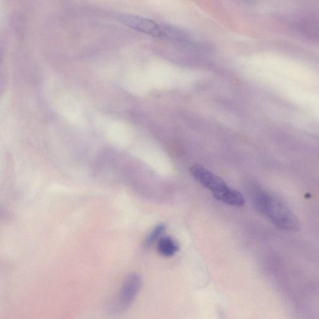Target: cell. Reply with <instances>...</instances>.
<instances>
[{
  "instance_id": "7",
  "label": "cell",
  "mask_w": 319,
  "mask_h": 319,
  "mask_svg": "<svg viewBox=\"0 0 319 319\" xmlns=\"http://www.w3.org/2000/svg\"><path fill=\"white\" fill-rule=\"evenodd\" d=\"M165 229H166V226H165L164 224H160L156 226L152 231V232L147 236L146 239H145V246L149 247L151 245L154 243L155 241H157V239L161 237L162 234H163Z\"/></svg>"
},
{
  "instance_id": "4",
  "label": "cell",
  "mask_w": 319,
  "mask_h": 319,
  "mask_svg": "<svg viewBox=\"0 0 319 319\" xmlns=\"http://www.w3.org/2000/svg\"><path fill=\"white\" fill-rule=\"evenodd\" d=\"M142 286V280L138 275L132 274L125 279L116 303L115 310L119 312L127 310L135 300Z\"/></svg>"
},
{
  "instance_id": "3",
  "label": "cell",
  "mask_w": 319,
  "mask_h": 319,
  "mask_svg": "<svg viewBox=\"0 0 319 319\" xmlns=\"http://www.w3.org/2000/svg\"><path fill=\"white\" fill-rule=\"evenodd\" d=\"M119 21L133 30L146 34V35L165 38L172 41H185L189 39L187 34L178 28L172 26L158 24L153 20L144 17L121 15L119 16Z\"/></svg>"
},
{
  "instance_id": "5",
  "label": "cell",
  "mask_w": 319,
  "mask_h": 319,
  "mask_svg": "<svg viewBox=\"0 0 319 319\" xmlns=\"http://www.w3.org/2000/svg\"><path fill=\"white\" fill-rule=\"evenodd\" d=\"M294 28L305 38L319 41V19H301L295 22Z\"/></svg>"
},
{
  "instance_id": "6",
  "label": "cell",
  "mask_w": 319,
  "mask_h": 319,
  "mask_svg": "<svg viewBox=\"0 0 319 319\" xmlns=\"http://www.w3.org/2000/svg\"><path fill=\"white\" fill-rule=\"evenodd\" d=\"M158 252L162 256L165 257H170L178 252L177 244L169 236L159 239L157 244Z\"/></svg>"
},
{
  "instance_id": "2",
  "label": "cell",
  "mask_w": 319,
  "mask_h": 319,
  "mask_svg": "<svg viewBox=\"0 0 319 319\" xmlns=\"http://www.w3.org/2000/svg\"><path fill=\"white\" fill-rule=\"evenodd\" d=\"M196 180L212 192L218 201L230 206L241 207L245 203V199L240 192L231 189L223 179L213 174L201 165L195 164L190 169Z\"/></svg>"
},
{
  "instance_id": "1",
  "label": "cell",
  "mask_w": 319,
  "mask_h": 319,
  "mask_svg": "<svg viewBox=\"0 0 319 319\" xmlns=\"http://www.w3.org/2000/svg\"><path fill=\"white\" fill-rule=\"evenodd\" d=\"M253 198L259 212L279 229L291 232L298 230V218L280 199L261 189L254 190Z\"/></svg>"
}]
</instances>
